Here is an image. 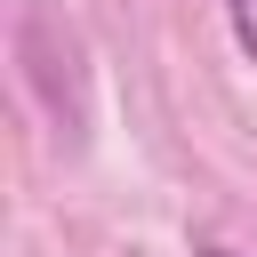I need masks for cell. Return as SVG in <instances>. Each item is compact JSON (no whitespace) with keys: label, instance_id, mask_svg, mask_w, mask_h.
Wrapping results in <instances>:
<instances>
[{"label":"cell","instance_id":"cell-1","mask_svg":"<svg viewBox=\"0 0 257 257\" xmlns=\"http://www.w3.org/2000/svg\"><path fill=\"white\" fill-rule=\"evenodd\" d=\"M225 24H233V40H241V56L257 64V0H225Z\"/></svg>","mask_w":257,"mask_h":257},{"label":"cell","instance_id":"cell-2","mask_svg":"<svg viewBox=\"0 0 257 257\" xmlns=\"http://www.w3.org/2000/svg\"><path fill=\"white\" fill-rule=\"evenodd\" d=\"M193 257H233V249H193Z\"/></svg>","mask_w":257,"mask_h":257}]
</instances>
